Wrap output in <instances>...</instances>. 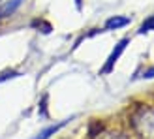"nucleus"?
I'll return each mask as SVG.
<instances>
[{"label":"nucleus","instance_id":"obj_5","mask_svg":"<svg viewBox=\"0 0 154 139\" xmlns=\"http://www.w3.org/2000/svg\"><path fill=\"white\" fill-rule=\"evenodd\" d=\"M21 2H23V0H10V2H8L2 10H0V19H2V17H10V15L21 6Z\"/></svg>","mask_w":154,"mask_h":139},{"label":"nucleus","instance_id":"obj_4","mask_svg":"<svg viewBox=\"0 0 154 139\" xmlns=\"http://www.w3.org/2000/svg\"><path fill=\"white\" fill-rule=\"evenodd\" d=\"M68 120H70V119H66V120H62V122H58V124H53V126H47V128H43L42 132H40V134H36L32 139H49L51 135H55V134L58 132V130H60V128H62V126L66 124Z\"/></svg>","mask_w":154,"mask_h":139},{"label":"nucleus","instance_id":"obj_1","mask_svg":"<svg viewBox=\"0 0 154 139\" xmlns=\"http://www.w3.org/2000/svg\"><path fill=\"white\" fill-rule=\"evenodd\" d=\"M130 126L141 139H154V109L137 105L130 115Z\"/></svg>","mask_w":154,"mask_h":139},{"label":"nucleus","instance_id":"obj_3","mask_svg":"<svg viewBox=\"0 0 154 139\" xmlns=\"http://www.w3.org/2000/svg\"><path fill=\"white\" fill-rule=\"evenodd\" d=\"M130 25V17H124V15H113L105 21L103 28L105 30H119L122 26H128Z\"/></svg>","mask_w":154,"mask_h":139},{"label":"nucleus","instance_id":"obj_6","mask_svg":"<svg viewBox=\"0 0 154 139\" xmlns=\"http://www.w3.org/2000/svg\"><path fill=\"white\" fill-rule=\"evenodd\" d=\"M94 139H130V137L120 132H102L100 137H94Z\"/></svg>","mask_w":154,"mask_h":139},{"label":"nucleus","instance_id":"obj_10","mask_svg":"<svg viewBox=\"0 0 154 139\" xmlns=\"http://www.w3.org/2000/svg\"><path fill=\"white\" fill-rule=\"evenodd\" d=\"M141 77H143V79H152V77H154V66H152V68H149V70H145Z\"/></svg>","mask_w":154,"mask_h":139},{"label":"nucleus","instance_id":"obj_9","mask_svg":"<svg viewBox=\"0 0 154 139\" xmlns=\"http://www.w3.org/2000/svg\"><path fill=\"white\" fill-rule=\"evenodd\" d=\"M17 75H19V72H15V70H6V72L0 73V83L6 79H11V77H17Z\"/></svg>","mask_w":154,"mask_h":139},{"label":"nucleus","instance_id":"obj_8","mask_svg":"<svg viewBox=\"0 0 154 139\" xmlns=\"http://www.w3.org/2000/svg\"><path fill=\"white\" fill-rule=\"evenodd\" d=\"M32 26H34V28H40V26H42V28H43V30H42L43 34H49V32H51V25H49L47 21H40V19H36V21H32Z\"/></svg>","mask_w":154,"mask_h":139},{"label":"nucleus","instance_id":"obj_2","mask_svg":"<svg viewBox=\"0 0 154 139\" xmlns=\"http://www.w3.org/2000/svg\"><path fill=\"white\" fill-rule=\"evenodd\" d=\"M130 43V38H122V40L115 45V49L111 51V55L107 57V60H105V64H103V68H102V75H107V73H111L113 72V68H115V64L119 62V58H120V55L124 53V49H126V45Z\"/></svg>","mask_w":154,"mask_h":139},{"label":"nucleus","instance_id":"obj_7","mask_svg":"<svg viewBox=\"0 0 154 139\" xmlns=\"http://www.w3.org/2000/svg\"><path fill=\"white\" fill-rule=\"evenodd\" d=\"M150 30H154V15H150L149 19H145V21H143V25L139 26V34L150 32Z\"/></svg>","mask_w":154,"mask_h":139}]
</instances>
